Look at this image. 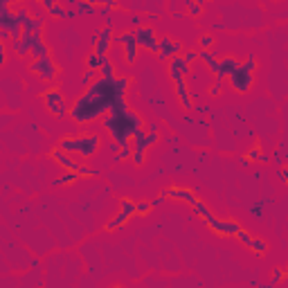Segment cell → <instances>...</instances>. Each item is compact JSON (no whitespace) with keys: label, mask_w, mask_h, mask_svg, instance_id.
Wrapping results in <instances>:
<instances>
[{"label":"cell","mask_w":288,"mask_h":288,"mask_svg":"<svg viewBox=\"0 0 288 288\" xmlns=\"http://www.w3.org/2000/svg\"><path fill=\"white\" fill-rule=\"evenodd\" d=\"M111 9H119V5L115 3V0H104V3H99V14H104V16H108V12ZM111 18V16H108Z\"/></svg>","instance_id":"35"},{"label":"cell","mask_w":288,"mask_h":288,"mask_svg":"<svg viewBox=\"0 0 288 288\" xmlns=\"http://www.w3.org/2000/svg\"><path fill=\"white\" fill-rule=\"evenodd\" d=\"M50 158L54 160L56 165L63 167V171H77V169L81 167V160H79V158H75V155L66 153V151L59 149V146H54V149L50 151Z\"/></svg>","instance_id":"13"},{"label":"cell","mask_w":288,"mask_h":288,"mask_svg":"<svg viewBox=\"0 0 288 288\" xmlns=\"http://www.w3.org/2000/svg\"><path fill=\"white\" fill-rule=\"evenodd\" d=\"M115 41V34H113V27L111 25H104L99 32L92 36V52H97L99 56H106V52L111 50V43Z\"/></svg>","instance_id":"12"},{"label":"cell","mask_w":288,"mask_h":288,"mask_svg":"<svg viewBox=\"0 0 288 288\" xmlns=\"http://www.w3.org/2000/svg\"><path fill=\"white\" fill-rule=\"evenodd\" d=\"M284 272H286V277H288V266H286V268H284Z\"/></svg>","instance_id":"48"},{"label":"cell","mask_w":288,"mask_h":288,"mask_svg":"<svg viewBox=\"0 0 288 288\" xmlns=\"http://www.w3.org/2000/svg\"><path fill=\"white\" fill-rule=\"evenodd\" d=\"M29 56H32L34 61H39V59H45V56H50V48H48V43H45V41H41V43L32 50V54H29Z\"/></svg>","instance_id":"29"},{"label":"cell","mask_w":288,"mask_h":288,"mask_svg":"<svg viewBox=\"0 0 288 288\" xmlns=\"http://www.w3.org/2000/svg\"><path fill=\"white\" fill-rule=\"evenodd\" d=\"M270 158H268V155H266V153H261V158H259V162H264V165H266V162H268Z\"/></svg>","instance_id":"46"},{"label":"cell","mask_w":288,"mask_h":288,"mask_svg":"<svg viewBox=\"0 0 288 288\" xmlns=\"http://www.w3.org/2000/svg\"><path fill=\"white\" fill-rule=\"evenodd\" d=\"M198 59H201L203 63L209 68V72H212V75L218 79V59H216V52H214V50H198Z\"/></svg>","instance_id":"19"},{"label":"cell","mask_w":288,"mask_h":288,"mask_svg":"<svg viewBox=\"0 0 288 288\" xmlns=\"http://www.w3.org/2000/svg\"><path fill=\"white\" fill-rule=\"evenodd\" d=\"M174 90H176V97H178V102H180V106L185 108V111H191V108H194V97L189 92V86H187V79L176 81Z\"/></svg>","instance_id":"17"},{"label":"cell","mask_w":288,"mask_h":288,"mask_svg":"<svg viewBox=\"0 0 288 288\" xmlns=\"http://www.w3.org/2000/svg\"><path fill=\"white\" fill-rule=\"evenodd\" d=\"M259 158H261V144L257 142L252 149H250L248 153H245V160H248V162H250V160H252V162H259Z\"/></svg>","instance_id":"36"},{"label":"cell","mask_w":288,"mask_h":288,"mask_svg":"<svg viewBox=\"0 0 288 288\" xmlns=\"http://www.w3.org/2000/svg\"><path fill=\"white\" fill-rule=\"evenodd\" d=\"M165 201H169V196H167V189H160V191H158V196H155L153 201H151V205H153V207H160Z\"/></svg>","instance_id":"40"},{"label":"cell","mask_w":288,"mask_h":288,"mask_svg":"<svg viewBox=\"0 0 288 288\" xmlns=\"http://www.w3.org/2000/svg\"><path fill=\"white\" fill-rule=\"evenodd\" d=\"M124 160H133V142H129L126 146H122L119 153L115 155V162H124Z\"/></svg>","instance_id":"30"},{"label":"cell","mask_w":288,"mask_h":288,"mask_svg":"<svg viewBox=\"0 0 288 288\" xmlns=\"http://www.w3.org/2000/svg\"><path fill=\"white\" fill-rule=\"evenodd\" d=\"M250 250L257 254V257H264L268 252V243H266L261 237H252V243H250Z\"/></svg>","instance_id":"25"},{"label":"cell","mask_w":288,"mask_h":288,"mask_svg":"<svg viewBox=\"0 0 288 288\" xmlns=\"http://www.w3.org/2000/svg\"><path fill=\"white\" fill-rule=\"evenodd\" d=\"M135 32V39H138V45L140 50H146V52H153L158 56V50H160V36L155 32L153 25H142V27L133 29Z\"/></svg>","instance_id":"7"},{"label":"cell","mask_w":288,"mask_h":288,"mask_svg":"<svg viewBox=\"0 0 288 288\" xmlns=\"http://www.w3.org/2000/svg\"><path fill=\"white\" fill-rule=\"evenodd\" d=\"M194 212H196V216H201L203 221H207L209 216H214V214H212V209H209V205H207L205 201H198L196 205H194Z\"/></svg>","instance_id":"27"},{"label":"cell","mask_w":288,"mask_h":288,"mask_svg":"<svg viewBox=\"0 0 288 288\" xmlns=\"http://www.w3.org/2000/svg\"><path fill=\"white\" fill-rule=\"evenodd\" d=\"M99 77L102 79H117V72H115V63L111 59L106 61V63L102 66V70H99Z\"/></svg>","instance_id":"26"},{"label":"cell","mask_w":288,"mask_h":288,"mask_svg":"<svg viewBox=\"0 0 288 288\" xmlns=\"http://www.w3.org/2000/svg\"><path fill=\"white\" fill-rule=\"evenodd\" d=\"M182 59H185L187 61V63H194V61H196L198 59V50H185V54H182Z\"/></svg>","instance_id":"42"},{"label":"cell","mask_w":288,"mask_h":288,"mask_svg":"<svg viewBox=\"0 0 288 288\" xmlns=\"http://www.w3.org/2000/svg\"><path fill=\"white\" fill-rule=\"evenodd\" d=\"M191 72V66L187 63L182 56H174V59L169 61V77L171 81H180V79H187V75Z\"/></svg>","instance_id":"14"},{"label":"cell","mask_w":288,"mask_h":288,"mask_svg":"<svg viewBox=\"0 0 288 288\" xmlns=\"http://www.w3.org/2000/svg\"><path fill=\"white\" fill-rule=\"evenodd\" d=\"M41 99H43L45 108H48L50 115H54L56 119H66L70 117V106H68L63 92H61L59 86H50L41 92Z\"/></svg>","instance_id":"4"},{"label":"cell","mask_w":288,"mask_h":288,"mask_svg":"<svg viewBox=\"0 0 288 288\" xmlns=\"http://www.w3.org/2000/svg\"><path fill=\"white\" fill-rule=\"evenodd\" d=\"M29 72H32V75H36L39 79H43V81H54L56 77L61 75V66L54 63V59H52V56H45V59L32 61V66H29Z\"/></svg>","instance_id":"8"},{"label":"cell","mask_w":288,"mask_h":288,"mask_svg":"<svg viewBox=\"0 0 288 288\" xmlns=\"http://www.w3.org/2000/svg\"><path fill=\"white\" fill-rule=\"evenodd\" d=\"M214 45H216V36H212V34L198 36V50H212Z\"/></svg>","instance_id":"28"},{"label":"cell","mask_w":288,"mask_h":288,"mask_svg":"<svg viewBox=\"0 0 288 288\" xmlns=\"http://www.w3.org/2000/svg\"><path fill=\"white\" fill-rule=\"evenodd\" d=\"M7 63V43H3L0 41V66Z\"/></svg>","instance_id":"43"},{"label":"cell","mask_w":288,"mask_h":288,"mask_svg":"<svg viewBox=\"0 0 288 288\" xmlns=\"http://www.w3.org/2000/svg\"><path fill=\"white\" fill-rule=\"evenodd\" d=\"M81 176L77 174V171H63L59 178L54 180V187H68V185H75V182H79Z\"/></svg>","instance_id":"22"},{"label":"cell","mask_w":288,"mask_h":288,"mask_svg":"<svg viewBox=\"0 0 288 288\" xmlns=\"http://www.w3.org/2000/svg\"><path fill=\"white\" fill-rule=\"evenodd\" d=\"M77 174H79L81 178H92V176H97V171H95V169H90V167H86V165L81 162V167L77 169Z\"/></svg>","instance_id":"39"},{"label":"cell","mask_w":288,"mask_h":288,"mask_svg":"<svg viewBox=\"0 0 288 288\" xmlns=\"http://www.w3.org/2000/svg\"><path fill=\"white\" fill-rule=\"evenodd\" d=\"M174 45H176V41L171 39V36L162 34V36H160V50H158V59H160V61H167V63H169V61L176 56Z\"/></svg>","instance_id":"18"},{"label":"cell","mask_w":288,"mask_h":288,"mask_svg":"<svg viewBox=\"0 0 288 288\" xmlns=\"http://www.w3.org/2000/svg\"><path fill=\"white\" fill-rule=\"evenodd\" d=\"M99 79V72H95V70H83V75H81V83L83 86H92V83H95Z\"/></svg>","instance_id":"32"},{"label":"cell","mask_w":288,"mask_h":288,"mask_svg":"<svg viewBox=\"0 0 288 288\" xmlns=\"http://www.w3.org/2000/svg\"><path fill=\"white\" fill-rule=\"evenodd\" d=\"M41 41H43V32H23L20 41L14 43V52H16L18 56H29Z\"/></svg>","instance_id":"11"},{"label":"cell","mask_w":288,"mask_h":288,"mask_svg":"<svg viewBox=\"0 0 288 288\" xmlns=\"http://www.w3.org/2000/svg\"><path fill=\"white\" fill-rule=\"evenodd\" d=\"M237 241H239L241 245H245V248H250V243H252V234H250L248 230L243 228V230H241V232L237 234Z\"/></svg>","instance_id":"37"},{"label":"cell","mask_w":288,"mask_h":288,"mask_svg":"<svg viewBox=\"0 0 288 288\" xmlns=\"http://www.w3.org/2000/svg\"><path fill=\"white\" fill-rule=\"evenodd\" d=\"M104 129L108 131L115 144L126 146L129 142H133V138L140 131H144V119L135 111H131L129 104L124 102L104 117Z\"/></svg>","instance_id":"2"},{"label":"cell","mask_w":288,"mask_h":288,"mask_svg":"<svg viewBox=\"0 0 288 288\" xmlns=\"http://www.w3.org/2000/svg\"><path fill=\"white\" fill-rule=\"evenodd\" d=\"M281 279H286V272H284V268H275L272 270V279H270V288L272 286H277Z\"/></svg>","instance_id":"38"},{"label":"cell","mask_w":288,"mask_h":288,"mask_svg":"<svg viewBox=\"0 0 288 288\" xmlns=\"http://www.w3.org/2000/svg\"><path fill=\"white\" fill-rule=\"evenodd\" d=\"M115 41L124 48V63L133 66L140 54V45H138V39H135V32L133 29H124L122 34H115Z\"/></svg>","instance_id":"6"},{"label":"cell","mask_w":288,"mask_h":288,"mask_svg":"<svg viewBox=\"0 0 288 288\" xmlns=\"http://www.w3.org/2000/svg\"><path fill=\"white\" fill-rule=\"evenodd\" d=\"M241 68V61L239 59H234L232 54H225L218 59V79L216 81H225L230 75H234Z\"/></svg>","instance_id":"15"},{"label":"cell","mask_w":288,"mask_h":288,"mask_svg":"<svg viewBox=\"0 0 288 288\" xmlns=\"http://www.w3.org/2000/svg\"><path fill=\"white\" fill-rule=\"evenodd\" d=\"M131 23H133V27L138 29V27H142V16H140V14H133V16H131Z\"/></svg>","instance_id":"44"},{"label":"cell","mask_w":288,"mask_h":288,"mask_svg":"<svg viewBox=\"0 0 288 288\" xmlns=\"http://www.w3.org/2000/svg\"><path fill=\"white\" fill-rule=\"evenodd\" d=\"M228 83L232 86L234 92H239V95H245V92H250V90L254 88V72L245 70V68L241 66L239 70L234 72V75L228 77Z\"/></svg>","instance_id":"10"},{"label":"cell","mask_w":288,"mask_h":288,"mask_svg":"<svg viewBox=\"0 0 288 288\" xmlns=\"http://www.w3.org/2000/svg\"><path fill=\"white\" fill-rule=\"evenodd\" d=\"M207 228L212 230L214 234H218V237H237L241 232V223L234 221V218H218V216H209L207 218Z\"/></svg>","instance_id":"9"},{"label":"cell","mask_w":288,"mask_h":288,"mask_svg":"<svg viewBox=\"0 0 288 288\" xmlns=\"http://www.w3.org/2000/svg\"><path fill=\"white\" fill-rule=\"evenodd\" d=\"M205 9V3H187V12H189L191 18H198Z\"/></svg>","instance_id":"33"},{"label":"cell","mask_w":288,"mask_h":288,"mask_svg":"<svg viewBox=\"0 0 288 288\" xmlns=\"http://www.w3.org/2000/svg\"><path fill=\"white\" fill-rule=\"evenodd\" d=\"M0 32H9L14 43L23 36V23H20L18 14L12 9L9 0H0Z\"/></svg>","instance_id":"5"},{"label":"cell","mask_w":288,"mask_h":288,"mask_svg":"<svg viewBox=\"0 0 288 288\" xmlns=\"http://www.w3.org/2000/svg\"><path fill=\"white\" fill-rule=\"evenodd\" d=\"M270 203H272V198H264V201H259L252 209H250V212H252V216L261 218V216H264V207H266V205H270Z\"/></svg>","instance_id":"34"},{"label":"cell","mask_w":288,"mask_h":288,"mask_svg":"<svg viewBox=\"0 0 288 288\" xmlns=\"http://www.w3.org/2000/svg\"><path fill=\"white\" fill-rule=\"evenodd\" d=\"M151 209H153V205H151V201H138V212H135V216H140V218L149 216Z\"/></svg>","instance_id":"31"},{"label":"cell","mask_w":288,"mask_h":288,"mask_svg":"<svg viewBox=\"0 0 288 288\" xmlns=\"http://www.w3.org/2000/svg\"><path fill=\"white\" fill-rule=\"evenodd\" d=\"M221 88H223V81H216V83H212V86H209L207 88V92H209V95H212V97H218V95H221Z\"/></svg>","instance_id":"41"},{"label":"cell","mask_w":288,"mask_h":288,"mask_svg":"<svg viewBox=\"0 0 288 288\" xmlns=\"http://www.w3.org/2000/svg\"><path fill=\"white\" fill-rule=\"evenodd\" d=\"M277 176L281 178V182H286V185H288V167H281V169L277 171Z\"/></svg>","instance_id":"45"},{"label":"cell","mask_w":288,"mask_h":288,"mask_svg":"<svg viewBox=\"0 0 288 288\" xmlns=\"http://www.w3.org/2000/svg\"><path fill=\"white\" fill-rule=\"evenodd\" d=\"M113 288H124V286H122V284H115V286H113Z\"/></svg>","instance_id":"47"},{"label":"cell","mask_w":288,"mask_h":288,"mask_svg":"<svg viewBox=\"0 0 288 288\" xmlns=\"http://www.w3.org/2000/svg\"><path fill=\"white\" fill-rule=\"evenodd\" d=\"M106 56H99L97 52H90V54L86 56V70H95V72H99L102 70V66L106 63Z\"/></svg>","instance_id":"23"},{"label":"cell","mask_w":288,"mask_h":288,"mask_svg":"<svg viewBox=\"0 0 288 288\" xmlns=\"http://www.w3.org/2000/svg\"><path fill=\"white\" fill-rule=\"evenodd\" d=\"M131 214L129 212H124V209H119L117 214H115V216L111 218V221H108L106 225H104V232H115V230H119V228H124V225H126L129 221H131Z\"/></svg>","instance_id":"20"},{"label":"cell","mask_w":288,"mask_h":288,"mask_svg":"<svg viewBox=\"0 0 288 288\" xmlns=\"http://www.w3.org/2000/svg\"><path fill=\"white\" fill-rule=\"evenodd\" d=\"M167 196H169L171 201H182V203H187V205H191V207L201 201L191 189H187V187H176V185L167 189Z\"/></svg>","instance_id":"16"},{"label":"cell","mask_w":288,"mask_h":288,"mask_svg":"<svg viewBox=\"0 0 288 288\" xmlns=\"http://www.w3.org/2000/svg\"><path fill=\"white\" fill-rule=\"evenodd\" d=\"M75 12H77V16L95 14V12H99V3H86V0H79V3L75 5Z\"/></svg>","instance_id":"24"},{"label":"cell","mask_w":288,"mask_h":288,"mask_svg":"<svg viewBox=\"0 0 288 288\" xmlns=\"http://www.w3.org/2000/svg\"><path fill=\"white\" fill-rule=\"evenodd\" d=\"M59 149H63L66 153L75 155L79 160H90L97 155L99 146H102V138L97 133H79V135H66L59 140Z\"/></svg>","instance_id":"3"},{"label":"cell","mask_w":288,"mask_h":288,"mask_svg":"<svg viewBox=\"0 0 288 288\" xmlns=\"http://www.w3.org/2000/svg\"><path fill=\"white\" fill-rule=\"evenodd\" d=\"M41 7H43L52 18H68V7H66V5H61V3H54V0H43Z\"/></svg>","instance_id":"21"},{"label":"cell","mask_w":288,"mask_h":288,"mask_svg":"<svg viewBox=\"0 0 288 288\" xmlns=\"http://www.w3.org/2000/svg\"><path fill=\"white\" fill-rule=\"evenodd\" d=\"M133 79L131 77H117V79H99L83 90L81 97L75 99L70 106V117L77 124H90L104 119L111 111L126 102L129 88Z\"/></svg>","instance_id":"1"}]
</instances>
